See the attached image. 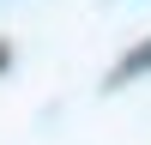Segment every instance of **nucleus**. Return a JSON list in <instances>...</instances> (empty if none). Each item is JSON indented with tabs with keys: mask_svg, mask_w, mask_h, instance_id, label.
<instances>
[{
	"mask_svg": "<svg viewBox=\"0 0 151 145\" xmlns=\"http://www.w3.org/2000/svg\"><path fill=\"white\" fill-rule=\"evenodd\" d=\"M145 67H151V42H139V48L127 55V67H121V79H133V72H145Z\"/></svg>",
	"mask_w": 151,
	"mask_h": 145,
	"instance_id": "f257e3e1",
	"label": "nucleus"
}]
</instances>
